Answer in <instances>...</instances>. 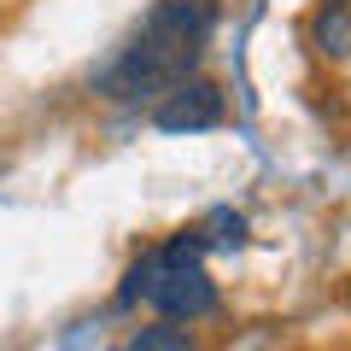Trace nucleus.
<instances>
[{
  "mask_svg": "<svg viewBox=\"0 0 351 351\" xmlns=\"http://www.w3.org/2000/svg\"><path fill=\"white\" fill-rule=\"evenodd\" d=\"M211 24H217L211 0H158L141 24L135 47L100 76V88L112 100H164L176 82L193 76Z\"/></svg>",
  "mask_w": 351,
  "mask_h": 351,
  "instance_id": "1",
  "label": "nucleus"
},
{
  "mask_svg": "<svg viewBox=\"0 0 351 351\" xmlns=\"http://www.w3.org/2000/svg\"><path fill=\"white\" fill-rule=\"evenodd\" d=\"M117 299H123V304L147 299L164 322H199V316L217 311V281L205 276L199 263H182V258H164V252H147V258H135V269H129V281H123V293H117Z\"/></svg>",
  "mask_w": 351,
  "mask_h": 351,
  "instance_id": "2",
  "label": "nucleus"
},
{
  "mask_svg": "<svg viewBox=\"0 0 351 351\" xmlns=\"http://www.w3.org/2000/svg\"><path fill=\"white\" fill-rule=\"evenodd\" d=\"M152 123L164 135H193V129H217L223 123V88L211 76H188V82H176L158 106H152Z\"/></svg>",
  "mask_w": 351,
  "mask_h": 351,
  "instance_id": "3",
  "label": "nucleus"
},
{
  "mask_svg": "<svg viewBox=\"0 0 351 351\" xmlns=\"http://www.w3.org/2000/svg\"><path fill=\"white\" fill-rule=\"evenodd\" d=\"M311 47L322 59H351V0H322L311 18Z\"/></svg>",
  "mask_w": 351,
  "mask_h": 351,
  "instance_id": "4",
  "label": "nucleus"
},
{
  "mask_svg": "<svg viewBox=\"0 0 351 351\" xmlns=\"http://www.w3.org/2000/svg\"><path fill=\"white\" fill-rule=\"evenodd\" d=\"M129 351H199V346H193V334L182 322H152L129 339Z\"/></svg>",
  "mask_w": 351,
  "mask_h": 351,
  "instance_id": "5",
  "label": "nucleus"
},
{
  "mask_svg": "<svg viewBox=\"0 0 351 351\" xmlns=\"http://www.w3.org/2000/svg\"><path fill=\"white\" fill-rule=\"evenodd\" d=\"M199 240L205 246H240V240H246V217L240 211H211L205 228H199Z\"/></svg>",
  "mask_w": 351,
  "mask_h": 351,
  "instance_id": "6",
  "label": "nucleus"
}]
</instances>
